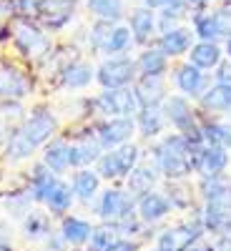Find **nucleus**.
<instances>
[{
    "mask_svg": "<svg viewBox=\"0 0 231 251\" xmlns=\"http://www.w3.org/2000/svg\"><path fill=\"white\" fill-rule=\"evenodd\" d=\"M194 151L179 131L163 133L161 141L154 146V163L158 174L166 181H179V178H191L194 174Z\"/></svg>",
    "mask_w": 231,
    "mask_h": 251,
    "instance_id": "nucleus-1",
    "label": "nucleus"
},
{
    "mask_svg": "<svg viewBox=\"0 0 231 251\" xmlns=\"http://www.w3.org/2000/svg\"><path fill=\"white\" fill-rule=\"evenodd\" d=\"M10 30H13V48L18 50V55L23 60H33L38 66H46L53 58V43L46 35L43 25L35 18H26V15H15L10 18Z\"/></svg>",
    "mask_w": 231,
    "mask_h": 251,
    "instance_id": "nucleus-2",
    "label": "nucleus"
},
{
    "mask_svg": "<svg viewBox=\"0 0 231 251\" xmlns=\"http://www.w3.org/2000/svg\"><path fill=\"white\" fill-rule=\"evenodd\" d=\"M161 111L171 128L179 131L191 143V149H201L206 143L204 133H201V123H199V108H194L191 98H186L183 93H169L166 100L161 103Z\"/></svg>",
    "mask_w": 231,
    "mask_h": 251,
    "instance_id": "nucleus-3",
    "label": "nucleus"
},
{
    "mask_svg": "<svg viewBox=\"0 0 231 251\" xmlns=\"http://www.w3.org/2000/svg\"><path fill=\"white\" fill-rule=\"evenodd\" d=\"M68 138V153H71V169H83V166H93L98 161V156L106 151L101 146L96 128L91 121H83L78 126H73V133H66Z\"/></svg>",
    "mask_w": 231,
    "mask_h": 251,
    "instance_id": "nucleus-4",
    "label": "nucleus"
},
{
    "mask_svg": "<svg viewBox=\"0 0 231 251\" xmlns=\"http://www.w3.org/2000/svg\"><path fill=\"white\" fill-rule=\"evenodd\" d=\"M136 78H138L136 58L128 55H108L96 68V83L101 88H126L133 86Z\"/></svg>",
    "mask_w": 231,
    "mask_h": 251,
    "instance_id": "nucleus-5",
    "label": "nucleus"
},
{
    "mask_svg": "<svg viewBox=\"0 0 231 251\" xmlns=\"http://www.w3.org/2000/svg\"><path fill=\"white\" fill-rule=\"evenodd\" d=\"M204 236H206V231H204L201 216H199V211H196L194 219L163 228V231L158 234V239H156V249H158V251H186L188 246L196 244V241L204 239Z\"/></svg>",
    "mask_w": 231,
    "mask_h": 251,
    "instance_id": "nucleus-6",
    "label": "nucleus"
},
{
    "mask_svg": "<svg viewBox=\"0 0 231 251\" xmlns=\"http://www.w3.org/2000/svg\"><path fill=\"white\" fill-rule=\"evenodd\" d=\"M96 116L108 118V116H136L138 113V98L133 93V86L126 88H103L96 98Z\"/></svg>",
    "mask_w": 231,
    "mask_h": 251,
    "instance_id": "nucleus-7",
    "label": "nucleus"
},
{
    "mask_svg": "<svg viewBox=\"0 0 231 251\" xmlns=\"http://www.w3.org/2000/svg\"><path fill=\"white\" fill-rule=\"evenodd\" d=\"M35 88L33 75L20 68L18 63L8 60V58H0V100L8 98V100H23L26 96H30Z\"/></svg>",
    "mask_w": 231,
    "mask_h": 251,
    "instance_id": "nucleus-8",
    "label": "nucleus"
},
{
    "mask_svg": "<svg viewBox=\"0 0 231 251\" xmlns=\"http://www.w3.org/2000/svg\"><path fill=\"white\" fill-rule=\"evenodd\" d=\"M96 136L101 141V146L106 151L118 149L121 143L133 141V133H138L136 128V118L133 116H108V118H98L93 123Z\"/></svg>",
    "mask_w": 231,
    "mask_h": 251,
    "instance_id": "nucleus-9",
    "label": "nucleus"
},
{
    "mask_svg": "<svg viewBox=\"0 0 231 251\" xmlns=\"http://www.w3.org/2000/svg\"><path fill=\"white\" fill-rule=\"evenodd\" d=\"M76 8L78 0H38L35 20L46 33H58L76 18Z\"/></svg>",
    "mask_w": 231,
    "mask_h": 251,
    "instance_id": "nucleus-10",
    "label": "nucleus"
},
{
    "mask_svg": "<svg viewBox=\"0 0 231 251\" xmlns=\"http://www.w3.org/2000/svg\"><path fill=\"white\" fill-rule=\"evenodd\" d=\"M23 128H26V133H28L38 146H43V143H48L51 138L58 136L60 121H58V116L53 113L51 106H35V108L26 116Z\"/></svg>",
    "mask_w": 231,
    "mask_h": 251,
    "instance_id": "nucleus-11",
    "label": "nucleus"
},
{
    "mask_svg": "<svg viewBox=\"0 0 231 251\" xmlns=\"http://www.w3.org/2000/svg\"><path fill=\"white\" fill-rule=\"evenodd\" d=\"M136 208V199L126 191L121 186H108L106 191L98 194V201H96V214L101 221H116L118 216H123L126 211Z\"/></svg>",
    "mask_w": 231,
    "mask_h": 251,
    "instance_id": "nucleus-12",
    "label": "nucleus"
},
{
    "mask_svg": "<svg viewBox=\"0 0 231 251\" xmlns=\"http://www.w3.org/2000/svg\"><path fill=\"white\" fill-rule=\"evenodd\" d=\"M231 163V156L226 146H211L204 143L194 151V174L196 176H224Z\"/></svg>",
    "mask_w": 231,
    "mask_h": 251,
    "instance_id": "nucleus-13",
    "label": "nucleus"
},
{
    "mask_svg": "<svg viewBox=\"0 0 231 251\" xmlns=\"http://www.w3.org/2000/svg\"><path fill=\"white\" fill-rule=\"evenodd\" d=\"M171 73H174V86L179 88V93H183L186 98H191V100H196L208 88V83H211L208 75H206V71L196 68L194 63H188V60L174 66Z\"/></svg>",
    "mask_w": 231,
    "mask_h": 251,
    "instance_id": "nucleus-14",
    "label": "nucleus"
},
{
    "mask_svg": "<svg viewBox=\"0 0 231 251\" xmlns=\"http://www.w3.org/2000/svg\"><path fill=\"white\" fill-rule=\"evenodd\" d=\"M194 43H196V33H194L191 25H176V28H171V30L158 33V38H156V46H158L166 55H169L171 60L188 55V50H191Z\"/></svg>",
    "mask_w": 231,
    "mask_h": 251,
    "instance_id": "nucleus-15",
    "label": "nucleus"
},
{
    "mask_svg": "<svg viewBox=\"0 0 231 251\" xmlns=\"http://www.w3.org/2000/svg\"><path fill=\"white\" fill-rule=\"evenodd\" d=\"M199 216H201V224H204V231L206 234H214V236L224 234L229 221H231V196L201 203Z\"/></svg>",
    "mask_w": 231,
    "mask_h": 251,
    "instance_id": "nucleus-16",
    "label": "nucleus"
},
{
    "mask_svg": "<svg viewBox=\"0 0 231 251\" xmlns=\"http://www.w3.org/2000/svg\"><path fill=\"white\" fill-rule=\"evenodd\" d=\"M136 211H138V216L146 226H154V224H158V221H163L166 216H169L174 211V206H171L169 196H166L163 191H156L154 188V191L136 199Z\"/></svg>",
    "mask_w": 231,
    "mask_h": 251,
    "instance_id": "nucleus-17",
    "label": "nucleus"
},
{
    "mask_svg": "<svg viewBox=\"0 0 231 251\" xmlns=\"http://www.w3.org/2000/svg\"><path fill=\"white\" fill-rule=\"evenodd\" d=\"M201 113H229L231 111V80H214L208 88L196 98Z\"/></svg>",
    "mask_w": 231,
    "mask_h": 251,
    "instance_id": "nucleus-18",
    "label": "nucleus"
},
{
    "mask_svg": "<svg viewBox=\"0 0 231 251\" xmlns=\"http://www.w3.org/2000/svg\"><path fill=\"white\" fill-rule=\"evenodd\" d=\"M128 28H131V33H133V43L146 48V46L151 43V38L158 33V13H156L154 8H146V5L131 10V15H128Z\"/></svg>",
    "mask_w": 231,
    "mask_h": 251,
    "instance_id": "nucleus-19",
    "label": "nucleus"
},
{
    "mask_svg": "<svg viewBox=\"0 0 231 251\" xmlns=\"http://www.w3.org/2000/svg\"><path fill=\"white\" fill-rule=\"evenodd\" d=\"M40 146L26 133L23 126H15L10 131L8 141L3 143V161L5 163H20V161H28L35 156V151Z\"/></svg>",
    "mask_w": 231,
    "mask_h": 251,
    "instance_id": "nucleus-20",
    "label": "nucleus"
},
{
    "mask_svg": "<svg viewBox=\"0 0 231 251\" xmlns=\"http://www.w3.org/2000/svg\"><path fill=\"white\" fill-rule=\"evenodd\" d=\"M133 93L138 98V106H161L169 96L166 75H138L133 83Z\"/></svg>",
    "mask_w": 231,
    "mask_h": 251,
    "instance_id": "nucleus-21",
    "label": "nucleus"
},
{
    "mask_svg": "<svg viewBox=\"0 0 231 251\" xmlns=\"http://www.w3.org/2000/svg\"><path fill=\"white\" fill-rule=\"evenodd\" d=\"M158 178H161V174H158V169H156V163H143V161H138L133 169H131V174L123 178V183H126V191H128L133 199H138V196H143V194L154 191L156 183H158Z\"/></svg>",
    "mask_w": 231,
    "mask_h": 251,
    "instance_id": "nucleus-22",
    "label": "nucleus"
},
{
    "mask_svg": "<svg viewBox=\"0 0 231 251\" xmlns=\"http://www.w3.org/2000/svg\"><path fill=\"white\" fill-rule=\"evenodd\" d=\"M96 80V68L88 60H73L71 66H66L58 73V88L63 91H83Z\"/></svg>",
    "mask_w": 231,
    "mask_h": 251,
    "instance_id": "nucleus-23",
    "label": "nucleus"
},
{
    "mask_svg": "<svg viewBox=\"0 0 231 251\" xmlns=\"http://www.w3.org/2000/svg\"><path fill=\"white\" fill-rule=\"evenodd\" d=\"M40 161H43L48 169L58 176L71 171V153H68V138L66 136H55L48 143L40 146Z\"/></svg>",
    "mask_w": 231,
    "mask_h": 251,
    "instance_id": "nucleus-24",
    "label": "nucleus"
},
{
    "mask_svg": "<svg viewBox=\"0 0 231 251\" xmlns=\"http://www.w3.org/2000/svg\"><path fill=\"white\" fill-rule=\"evenodd\" d=\"M133 118H136V128H138L141 138H146V141L161 138L166 133V128H169V121H166L161 106H141Z\"/></svg>",
    "mask_w": 231,
    "mask_h": 251,
    "instance_id": "nucleus-25",
    "label": "nucleus"
},
{
    "mask_svg": "<svg viewBox=\"0 0 231 251\" xmlns=\"http://www.w3.org/2000/svg\"><path fill=\"white\" fill-rule=\"evenodd\" d=\"M71 188H73V194H76V201L93 203L98 199V194H101V176L96 174V169H91V166L73 169Z\"/></svg>",
    "mask_w": 231,
    "mask_h": 251,
    "instance_id": "nucleus-26",
    "label": "nucleus"
},
{
    "mask_svg": "<svg viewBox=\"0 0 231 251\" xmlns=\"http://www.w3.org/2000/svg\"><path fill=\"white\" fill-rule=\"evenodd\" d=\"M163 194L169 196L174 211H199L201 206H196L199 194H196V186L188 183V178H179V181H166L163 186Z\"/></svg>",
    "mask_w": 231,
    "mask_h": 251,
    "instance_id": "nucleus-27",
    "label": "nucleus"
},
{
    "mask_svg": "<svg viewBox=\"0 0 231 251\" xmlns=\"http://www.w3.org/2000/svg\"><path fill=\"white\" fill-rule=\"evenodd\" d=\"M60 181V176L58 174H53L48 166L40 161V163H35L33 166V171H30V176H28V183H26V188H28V194L33 196V201L35 203H46V199H48V194L55 188V183Z\"/></svg>",
    "mask_w": 231,
    "mask_h": 251,
    "instance_id": "nucleus-28",
    "label": "nucleus"
},
{
    "mask_svg": "<svg viewBox=\"0 0 231 251\" xmlns=\"http://www.w3.org/2000/svg\"><path fill=\"white\" fill-rule=\"evenodd\" d=\"M138 75H169L171 73V58L158 46H146L136 58Z\"/></svg>",
    "mask_w": 231,
    "mask_h": 251,
    "instance_id": "nucleus-29",
    "label": "nucleus"
},
{
    "mask_svg": "<svg viewBox=\"0 0 231 251\" xmlns=\"http://www.w3.org/2000/svg\"><path fill=\"white\" fill-rule=\"evenodd\" d=\"M224 48L219 43H214V40H196V43L191 46V50H188V63H194L196 68L201 71H216V66L224 60Z\"/></svg>",
    "mask_w": 231,
    "mask_h": 251,
    "instance_id": "nucleus-30",
    "label": "nucleus"
},
{
    "mask_svg": "<svg viewBox=\"0 0 231 251\" xmlns=\"http://www.w3.org/2000/svg\"><path fill=\"white\" fill-rule=\"evenodd\" d=\"M91 231H93L91 221L80 219V216H71V214H66L60 219V228H58V234L63 236V241H66L68 246H73V249L86 246L88 239H91Z\"/></svg>",
    "mask_w": 231,
    "mask_h": 251,
    "instance_id": "nucleus-31",
    "label": "nucleus"
},
{
    "mask_svg": "<svg viewBox=\"0 0 231 251\" xmlns=\"http://www.w3.org/2000/svg\"><path fill=\"white\" fill-rule=\"evenodd\" d=\"M51 214H43L38 208H30V211L20 219V234H23L26 241H46L53 234V224H51Z\"/></svg>",
    "mask_w": 231,
    "mask_h": 251,
    "instance_id": "nucleus-32",
    "label": "nucleus"
},
{
    "mask_svg": "<svg viewBox=\"0 0 231 251\" xmlns=\"http://www.w3.org/2000/svg\"><path fill=\"white\" fill-rule=\"evenodd\" d=\"M73 203H76V194H73L71 183L58 181V183H55V188L48 194V199H46V203H43V206L48 208V214H51L53 219H63L66 214H71Z\"/></svg>",
    "mask_w": 231,
    "mask_h": 251,
    "instance_id": "nucleus-33",
    "label": "nucleus"
},
{
    "mask_svg": "<svg viewBox=\"0 0 231 251\" xmlns=\"http://www.w3.org/2000/svg\"><path fill=\"white\" fill-rule=\"evenodd\" d=\"M229 186H231V181L226 178V174L224 176H199V183H196L199 201L208 203V201L229 196Z\"/></svg>",
    "mask_w": 231,
    "mask_h": 251,
    "instance_id": "nucleus-34",
    "label": "nucleus"
},
{
    "mask_svg": "<svg viewBox=\"0 0 231 251\" xmlns=\"http://www.w3.org/2000/svg\"><path fill=\"white\" fill-rule=\"evenodd\" d=\"M191 28L196 33L199 40H214V43H219L221 40V30H219V20L214 13H208V10H199L194 13L191 18Z\"/></svg>",
    "mask_w": 231,
    "mask_h": 251,
    "instance_id": "nucleus-35",
    "label": "nucleus"
},
{
    "mask_svg": "<svg viewBox=\"0 0 231 251\" xmlns=\"http://www.w3.org/2000/svg\"><path fill=\"white\" fill-rule=\"evenodd\" d=\"M86 8L98 20H111V23H121V18L126 15L123 0H86Z\"/></svg>",
    "mask_w": 231,
    "mask_h": 251,
    "instance_id": "nucleus-36",
    "label": "nucleus"
},
{
    "mask_svg": "<svg viewBox=\"0 0 231 251\" xmlns=\"http://www.w3.org/2000/svg\"><path fill=\"white\" fill-rule=\"evenodd\" d=\"M188 10H191V5H188L186 0H174V3L163 5L161 13H158V33L181 25V20L188 15Z\"/></svg>",
    "mask_w": 231,
    "mask_h": 251,
    "instance_id": "nucleus-37",
    "label": "nucleus"
},
{
    "mask_svg": "<svg viewBox=\"0 0 231 251\" xmlns=\"http://www.w3.org/2000/svg\"><path fill=\"white\" fill-rule=\"evenodd\" d=\"M199 123H201V133H204V141L211 143V146H224L226 138H229V126L219 123L216 118H211L208 113H201L199 111Z\"/></svg>",
    "mask_w": 231,
    "mask_h": 251,
    "instance_id": "nucleus-38",
    "label": "nucleus"
},
{
    "mask_svg": "<svg viewBox=\"0 0 231 251\" xmlns=\"http://www.w3.org/2000/svg\"><path fill=\"white\" fill-rule=\"evenodd\" d=\"M131 46H136V43H133V33H131V28L116 23V28H113L111 38H108L106 48H103V53H106V55H123V53H128V50H131Z\"/></svg>",
    "mask_w": 231,
    "mask_h": 251,
    "instance_id": "nucleus-39",
    "label": "nucleus"
},
{
    "mask_svg": "<svg viewBox=\"0 0 231 251\" xmlns=\"http://www.w3.org/2000/svg\"><path fill=\"white\" fill-rule=\"evenodd\" d=\"M93 169H96V174L101 176V181H108V183L123 181V171H121V163H118L113 149H111V151H103V153L98 156V161L93 163Z\"/></svg>",
    "mask_w": 231,
    "mask_h": 251,
    "instance_id": "nucleus-40",
    "label": "nucleus"
},
{
    "mask_svg": "<svg viewBox=\"0 0 231 251\" xmlns=\"http://www.w3.org/2000/svg\"><path fill=\"white\" fill-rule=\"evenodd\" d=\"M113 28H116V23H111V20H98V18H96V23L91 25V35H88V48H91V53H103V48H106Z\"/></svg>",
    "mask_w": 231,
    "mask_h": 251,
    "instance_id": "nucleus-41",
    "label": "nucleus"
},
{
    "mask_svg": "<svg viewBox=\"0 0 231 251\" xmlns=\"http://www.w3.org/2000/svg\"><path fill=\"white\" fill-rule=\"evenodd\" d=\"M113 224V228H116V234H123V236H128V239H136L141 231H143V221H141V216H138V211L136 208H131V211H126L123 216H118L116 221H111Z\"/></svg>",
    "mask_w": 231,
    "mask_h": 251,
    "instance_id": "nucleus-42",
    "label": "nucleus"
},
{
    "mask_svg": "<svg viewBox=\"0 0 231 251\" xmlns=\"http://www.w3.org/2000/svg\"><path fill=\"white\" fill-rule=\"evenodd\" d=\"M3 203H5L8 214H10L13 219H23V216L30 211V203H35V201H33V196L28 194V188H23V191H13L10 196H5Z\"/></svg>",
    "mask_w": 231,
    "mask_h": 251,
    "instance_id": "nucleus-43",
    "label": "nucleus"
},
{
    "mask_svg": "<svg viewBox=\"0 0 231 251\" xmlns=\"http://www.w3.org/2000/svg\"><path fill=\"white\" fill-rule=\"evenodd\" d=\"M116 151V158H118V163H121V171H123V178L131 174V169L141 161V149H138V143H133V141H126V143H121L118 149H113Z\"/></svg>",
    "mask_w": 231,
    "mask_h": 251,
    "instance_id": "nucleus-44",
    "label": "nucleus"
},
{
    "mask_svg": "<svg viewBox=\"0 0 231 251\" xmlns=\"http://www.w3.org/2000/svg\"><path fill=\"white\" fill-rule=\"evenodd\" d=\"M116 239V228L113 224L108 221H103L101 226H93V231H91V239L86 244V251H106V246Z\"/></svg>",
    "mask_w": 231,
    "mask_h": 251,
    "instance_id": "nucleus-45",
    "label": "nucleus"
},
{
    "mask_svg": "<svg viewBox=\"0 0 231 251\" xmlns=\"http://www.w3.org/2000/svg\"><path fill=\"white\" fill-rule=\"evenodd\" d=\"M216 20H219V30H221V38L226 40L231 35V3H224L219 10H214Z\"/></svg>",
    "mask_w": 231,
    "mask_h": 251,
    "instance_id": "nucleus-46",
    "label": "nucleus"
},
{
    "mask_svg": "<svg viewBox=\"0 0 231 251\" xmlns=\"http://www.w3.org/2000/svg\"><path fill=\"white\" fill-rule=\"evenodd\" d=\"M106 251H141L138 249V241L136 239H128V236H116L108 246H106Z\"/></svg>",
    "mask_w": 231,
    "mask_h": 251,
    "instance_id": "nucleus-47",
    "label": "nucleus"
},
{
    "mask_svg": "<svg viewBox=\"0 0 231 251\" xmlns=\"http://www.w3.org/2000/svg\"><path fill=\"white\" fill-rule=\"evenodd\" d=\"M15 8H18V15L35 18V10H38V0H15Z\"/></svg>",
    "mask_w": 231,
    "mask_h": 251,
    "instance_id": "nucleus-48",
    "label": "nucleus"
},
{
    "mask_svg": "<svg viewBox=\"0 0 231 251\" xmlns=\"http://www.w3.org/2000/svg\"><path fill=\"white\" fill-rule=\"evenodd\" d=\"M18 15V8H15V0H0V23H8L10 18Z\"/></svg>",
    "mask_w": 231,
    "mask_h": 251,
    "instance_id": "nucleus-49",
    "label": "nucleus"
},
{
    "mask_svg": "<svg viewBox=\"0 0 231 251\" xmlns=\"http://www.w3.org/2000/svg\"><path fill=\"white\" fill-rule=\"evenodd\" d=\"M214 251H231V234H219L214 241Z\"/></svg>",
    "mask_w": 231,
    "mask_h": 251,
    "instance_id": "nucleus-50",
    "label": "nucleus"
},
{
    "mask_svg": "<svg viewBox=\"0 0 231 251\" xmlns=\"http://www.w3.org/2000/svg\"><path fill=\"white\" fill-rule=\"evenodd\" d=\"M186 251H214V244H208L206 239H199L196 244H191Z\"/></svg>",
    "mask_w": 231,
    "mask_h": 251,
    "instance_id": "nucleus-51",
    "label": "nucleus"
},
{
    "mask_svg": "<svg viewBox=\"0 0 231 251\" xmlns=\"http://www.w3.org/2000/svg\"><path fill=\"white\" fill-rule=\"evenodd\" d=\"M169 3H174V0H143V5L146 8H154V10H161L163 5H169Z\"/></svg>",
    "mask_w": 231,
    "mask_h": 251,
    "instance_id": "nucleus-52",
    "label": "nucleus"
},
{
    "mask_svg": "<svg viewBox=\"0 0 231 251\" xmlns=\"http://www.w3.org/2000/svg\"><path fill=\"white\" fill-rule=\"evenodd\" d=\"M0 251H15L13 244H10V239H8L5 234H0Z\"/></svg>",
    "mask_w": 231,
    "mask_h": 251,
    "instance_id": "nucleus-53",
    "label": "nucleus"
},
{
    "mask_svg": "<svg viewBox=\"0 0 231 251\" xmlns=\"http://www.w3.org/2000/svg\"><path fill=\"white\" fill-rule=\"evenodd\" d=\"M186 3L191 5V10H194V8H204V5L208 3V0H186Z\"/></svg>",
    "mask_w": 231,
    "mask_h": 251,
    "instance_id": "nucleus-54",
    "label": "nucleus"
},
{
    "mask_svg": "<svg viewBox=\"0 0 231 251\" xmlns=\"http://www.w3.org/2000/svg\"><path fill=\"white\" fill-rule=\"evenodd\" d=\"M224 55H226V58L231 60V35L226 38V43H224Z\"/></svg>",
    "mask_w": 231,
    "mask_h": 251,
    "instance_id": "nucleus-55",
    "label": "nucleus"
},
{
    "mask_svg": "<svg viewBox=\"0 0 231 251\" xmlns=\"http://www.w3.org/2000/svg\"><path fill=\"white\" fill-rule=\"evenodd\" d=\"M224 146H226V151H229V156H231V131H229V138H226Z\"/></svg>",
    "mask_w": 231,
    "mask_h": 251,
    "instance_id": "nucleus-56",
    "label": "nucleus"
},
{
    "mask_svg": "<svg viewBox=\"0 0 231 251\" xmlns=\"http://www.w3.org/2000/svg\"><path fill=\"white\" fill-rule=\"evenodd\" d=\"M224 234H231V221H229V226H226V231Z\"/></svg>",
    "mask_w": 231,
    "mask_h": 251,
    "instance_id": "nucleus-57",
    "label": "nucleus"
},
{
    "mask_svg": "<svg viewBox=\"0 0 231 251\" xmlns=\"http://www.w3.org/2000/svg\"><path fill=\"white\" fill-rule=\"evenodd\" d=\"M146 251H158V249H146Z\"/></svg>",
    "mask_w": 231,
    "mask_h": 251,
    "instance_id": "nucleus-58",
    "label": "nucleus"
},
{
    "mask_svg": "<svg viewBox=\"0 0 231 251\" xmlns=\"http://www.w3.org/2000/svg\"><path fill=\"white\" fill-rule=\"evenodd\" d=\"M229 196H231V186H229Z\"/></svg>",
    "mask_w": 231,
    "mask_h": 251,
    "instance_id": "nucleus-59",
    "label": "nucleus"
},
{
    "mask_svg": "<svg viewBox=\"0 0 231 251\" xmlns=\"http://www.w3.org/2000/svg\"><path fill=\"white\" fill-rule=\"evenodd\" d=\"M224 3H231V0H224Z\"/></svg>",
    "mask_w": 231,
    "mask_h": 251,
    "instance_id": "nucleus-60",
    "label": "nucleus"
}]
</instances>
